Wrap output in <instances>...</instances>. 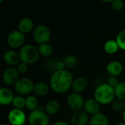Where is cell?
<instances>
[{
  "label": "cell",
  "instance_id": "cell-1",
  "mask_svg": "<svg viewBox=\"0 0 125 125\" xmlns=\"http://www.w3.org/2000/svg\"><path fill=\"white\" fill-rule=\"evenodd\" d=\"M74 78L72 74L67 70H55L50 77L49 85L56 94H63L72 88Z\"/></svg>",
  "mask_w": 125,
  "mask_h": 125
},
{
  "label": "cell",
  "instance_id": "cell-2",
  "mask_svg": "<svg viewBox=\"0 0 125 125\" xmlns=\"http://www.w3.org/2000/svg\"><path fill=\"white\" fill-rule=\"evenodd\" d=\"M94 96L101 105L111 104L115 99L114 88L107 83H102L96 88Z\"/></svg>",
  "mask_w": 125,
  "mask_h": 125
},
{
  "label": "cell",
  "instance_id": "cell-3",
  "mask_svg": "<svg viewBox=\"0 0 125 125\" xmlns=\"http://www.w3.org/2000/svg\"><path fill=\"white\" fill-rule=\"evenodd\" d=\"M19 54L20 61L30 65L36 62L40 57V54L38 47L32 44H24L21 49H19Z\"/></svg>",
  "mask_w": 125,
  "mask_h": 125
},
{
  "label": "cell",
  "instance_id": "cell-4",
  "mask_svg": "<svg viewBox=\"0 0 125 125\" xmlns=\"http://www.w3.org/2000/svg\"><path fill=\"white\" fill-rule=\"evenodd\" d=\"M27 121L30 125H49V118L44 109L38 108L30 111L27 117Z\"/></svg>",
  "mask_w": 125,
  "mask_h": 125
},
{
  "label": "cell",
  "instance_id": "cell-5",
  "mask_svg": "<svg viewBox=\"0 0 125 125\" xmlns=\"http://www.w3.org/2000/svg\"><path fill=\"white\" fill-rule=\"evenodd\" d=\"M33 38L38 45L46 43L51 38V31L47 26L44 24H39L34 28Z\"/></svg>",
  "mask_w": 125,
  "mask_h": 125
},
{
  "label": "cell",
  "instance_id": "cell-6",
  "mask_svg": "<svg viewBox=\"0 0 125 125\" xmlns=\"http://www.w3.org/2000/svg\"><path fill=\"white\" fill-rule=\"evenodd\" d=\"M35 83L28 77H21L14 85L15 91L21 96L30 95L33 92Z\"/></svg>",
  "mask_w": 125,
  "mask_h": 125
},
{
  "label": "cell",
  "instance_id": "cell-7",
  "mask_svg": "<svg viewBox=\"0 0 125 125\" xmlns=\"http://www.w3.org/2000/svg\"><path fill=\"white\" fill-rule=\"evenodd\" d=\"M24 34L20 32L19 30L10 32L7 38V43L12 49H21L24 45Z\"/></svg>",
  "mask_w": 125,
  "mask_h": 125
},
{
  "label": "cell",
  "instance_id": "cell-8",
  "mask_svg": "<svg viewBox=\"0 0 125 125\" xmlns=\"http://www.w3.org/2000/svg\"><path fill=\"white\" fill-rule=\"evenodd\" d=\"M8 119L10 125H24L27 118L23 110L13 108L8 113Z\"/></svg>",
  "mask_w": 125,
  "mask_h": 125
},
{
  "label": "cell",
  "instance_id": "cell-9",
  "mask_svg": "<svg viewBox=\"0 0 125 125\" xmlns=\"http://www.w3.org/2000/svg\"><path fill=\"white\" fill-rule=\"evenodd\" d=\"M85 99L81 94H77L75 92L71 93L66 99V102L70 109L74 112L81 110L84 107Z\"/></svg>",
  "mask_w": 125,
  "mask_h": 125
},
{
  "label": "cell",
  "instance_id": "cell-10",
  "mask_svg": "<svg viewBox=\"0 0 125 125\" xmlns=\"http://www.w3.org/2000/svg\"><path fill=\"white\" fill-rule=\"evenodd\" d=\"M19 75L20 74L16 68L13 66H9L4 70L2 75V79L6 85L12 86L15 85V84L19 80Z\"/></svg>",
  "mask_w": 125,
  "mask_h": 125
},
{
  "label": "cell",
  "instance_id": "cell-11",
  "mask_svg": "<svg viewBox=\"0 0 125 125\" xmlns=\"http://www.w3.org/2000/svg\"><path fill=\"white\" fill-rule=\"evenodd\" d=\"M90 120L89 115L84 110H81L74 112L70 119L71 125H88Z\"/></svg>",
  "mask_w": 125,
  "mask_h": 125
},
{
  "label": "cell",
  "instance_id": "cell-12",
  "mask_svg": "<svg viewBox=\"0 0 125 125\" xmlns=\"http://www.w3.org/2000/svg\"><path fill=\"white\" fill-rule=\"evenodd\" d=\"M83 108L89 115H93L100 113L101 104L94 98H91L85 101Z\"/></svg>",
  "mask_w": 125,
  "mask_h": 125
},
{
  "label": "cell",
  "instance_id": "cell-13",
  "mask_svg": "<svg viewBox=\"0 0 125 125\" xmlns=\"http://www.w3.org/2000/svg\"><path fill=\"white\" fill-rule=\"evenodd\" d=\"M106 71L110 76L118 77L121 75L124 71V66L122 63L117 60H113L109 62L106 66Z\"/></svg>",
  "mask_w": 125,
  "mask_h": 125
},
{
  "label": "cell",
  "instance_id": "cell-14",
  "mask_svg": "<svg viewBox=\"0 0 125 125\" xmlns=\"http://www.w3.org/2000/svg\"><path fill=\"white\" fill-rule=\"evenodd\" d=\"M14 96L13 91L10 88L6 87L0 88V105L7 106L12 104Z\"/></svg>",
  "mask_w": 125,
  "mask_h": 125
},
{
  "label": "cell",
  "instance_id": "cell-15",
  "mask_svg": "<svg viewBox=\"0 0 125 125\" xmlns=\"http://www.w3.org/2000/svg\"><path fill=\"white\" fill-rule=\"evenodd\" d=\"M3 60L10 66H17L21 62L19 52H16L14 49L6 51L3 54Z\"/></svg>",
  "mask_w": 125,
  "mask_h": 125
},
{
  "label": "cell",
  "instance_id": "cell-16",
  "mask_svg": "<svg viewBox=\"0 0 125 125\" xmlns=\"http://www.w3.org/2000/svg\"><path fill=\"white\" fill-rule=\"evenodd\" d=\"M88 86V81L85 77H78L76 79H74L72 89L73 92L81 94L84 92Z\"/></svg>",
  "mask_w": 125,
  "mask_h": 125
},
{
  "label": "cell",
  "instance_id": "cell-17",
  "mask_svg": "<svg viewBox=\"0 0 125 125\" xmlns=\"http://www.w3.org/2000/svg\"><path fill=\"white\" fill-rule=\"evenodd\" d=\"M88 125H110V122L107 116L100 112L90 117Z\"/></svg>",
  "mask_w": 125,
  "mask_h": 125
},
{
  "label": "cell",
  "instance_id": "cell-18",
  "mask_svg": "<svg viewBox=\"0 0 125 125\" xmlns=\"http://www.w3.org/2000/svg\"><path fill=\"white\" fill-rule=\"evenodd\" d=\"M61 105L59 101L57 99H51L49 100L44 107L45 112L49 115H53L57 114L60 110Z\"/></svg>",
  "mask_w": 125,
  "mask_h": 125
},
{
  "label": "cell",
  "instance_id": "cell-19",
  "mask_svg": "<svg viewBox=\"0 0 125 125\" xmlns=\"http://www.w3.org/2000/svg\"><path fill=\"white\" fill-rule=\"evenodd\" d=\"M19 30L24 34L30 33L34 28V23L30 18H24L20 20L18 24Z\"/></svg>",
  "mask_w": 125,
  "mask_h": 125
},
{
  "label": "cell",
  "instance_id": "cell-20",
  "mask_svg": "<svg viewBox=\"0 0 125 125\" xmlns=\"http://www.w3.org/2000/svg\"><path fill=\"white\" fill-rule=\"evenodd\" d=\"M51 89L50 85L45 82H38L35 83L33 93L38 96H46Z\"/></svg>",
  "mask_w": 125,
  "mask_h": 125
},
{
  "label": "cell",
  "instance_id": "cell-21",
  "mask_svg": "<svg viewBox=\"0 0 125 125\" xmlns=\"http://www.w3.org/2000/svg\"><path fill=\"white\" fill-rule=\"evenodd\" d=\"M119 49L118 45L115 40H108L104 44V50L108 54H114Z\"/></svg>",
  "mask_w": 125,
  "mask_h": 125
},
{
  "label": "cell",
  "instance_id": "cell-22",
  "mask_svg": "<svg viewBox=\"0 0 125 125\" xmlns=\"http://www.w3.org/2000/svg\"><path fill=\"white\" fill-rule=\"evenodd\" d=\"M26 107L30 110L33 111L38 108V101L35 96L28 95L26 98Z\"/></svg>",
  "mask_w": 125,
  "mask_h": 125
},
{
  "label": "cell",
  "instance_id": "cell-23",
  "mask_svg": "<svg viewBox=\"0 0 125 125\" xmlns=\"http://www.w3.org/2000/svg\"><path fill=\"white\" fill-rule=\"evenodd\" d=\"M115 98L125 102V82H119L114 88Z\"/></svg>",
  "mask_w": 125,
  "mask_h": 125
},
{
  "label": "cell",
  "instance_id": "cell-24",
  "mask_svg": "<svg viewBox=\"0 0 125 125\" xmlns=\"http://www.w3.org/2000/svg\"><path fill=\"white\" fill-rule=\"evenodd\" d=\"M38 49L40 55L43 57H49L53 53V47L48 43L38 45Z\"/></svg>",
  "mask_w": 125,
  "mask_h": 125
},
{
  "label": "cell",
  "instance_id": "cell-25",
  "mask_svg": "<svg viewBox=\"0 0 125 125\" xmlns=\"http://www.w3.org/2000/svg\"><path fill=\"white\" fill-rule=\"evenodd\" d=\"M12 104L14 108L23 110L24 107H26V99L21 95L15 96L13 99Z\"/></svg>",
  "mask_w": 125,
  "mask_h": 125
},
{
  "label": "cell",
  "instance_id": "cell-26",
  "mask_svg": "<svg viewBox=\"0 0 125 125\" xmlns=\"http://www.w3.org/2000/svg\"><path fill=\"white\" fill-rule=\"evenodd\" d=\"M63 61L66 66V68L73 69L76 67L78 64V60L76 56L73 54H69L66 56V57L63 59Z\"/></svg>",
  "mask_w": 125,
  "mask_h": 125
},
{
  "label": "cell",
  "instance_id": "cell-27",
  "mask_svg": "<svg viewBox=\"0 0 125 125\" xmlns=\"http://www.w3.org/2000/svg\"><path fill=\"white\" fill-rule=\"evenodd\" d=\"M115 41L118 45L119 49L125 51V30H123L118 33Z\"/></svg>",
  "mask_w": 125,
  "mask_h": 125
},
{
  "label": "cell",
  "instance_id": "cell-28",
  "mask_svg": "<svg viewBox=\"0 0 125 125\" xmlns=\"http://www.w3.org/2000/svg\"><path fill=\"white\" fill-rule=\"evenodd\" d=\"M112 105V108L115 110V111H123L125 109V102L124 101L118 99H115L113 102L111 103Z\"/></svg>",
  "mask_w": 125,
  "mask_h": 125
},
{
  "label": "cell",
  "instance_id": "cell-29",
  "mask_svg": "<svg viewBox=\"0 0 125 125\" xmlns=\"http://www.w3.org/2000/svg\"><path fill=\"white\" fill-rule=\"evenodd\" d=\"M110 5L111 8L115 11H121L124 8V2L122 0H113Z\"/></svg>",
  "mask_w": 125,
  "mask_h": 125
},
{
  "label": "cell",
  "instance_id": "cell-30",
  "mask_svg": "<svg viewBox=\"0 0 125 125\" xmlns=\"http://www.w3.org/2000/svg\"><path fill=\"white\" fill-rule=\"evenodd\" d=\"M16 69L19 72V74H24L28 70V64L24 62H20L16 66Z\"/></svg>",
  "mask_w": 125,
  "mask_h": 125
},
{
  "label": "cell",
  "instance_id": "cell-31",
  "mask_svg": "<svg viewBox=\"0 0 125 125\" xmlns=\"http://www.w3.org/2000/svg\"><path fill=\"white\" fill-rule=\"evenodd\" d=\"M119 81L118 79L117 78V77H113V76H110L109 78L107 79V84L110 85V86H112L113 88H115L118 84Z\"/></svg>",
  "mask_w": 125,
  "mask_h": 125
},
{
  "label": "cell",
  "instance_id": "cell-32",
  "mask_svg": "<svg viewBox=\"0 0 125 125\" xmlns=\"http://www.w3.org/2000/svg\"><path fill=\"white\" fill-rule=\"evenodd\" d=\"M55 68L56 70H59V71H62V70H66V66L65 64V62L63 60H61V61H58L56 62L55 64Z\"/></svg>",
  "mask_w": 125,
  "mask_h": 125
},
{
  "label": "cell",
  "instance_id": "cell-33",
  "mask_svg": "<svg viewBox=\"0 0 125 125\" xmlns=\"http://www.w3.org/2000/svg\"><path fill=\"white\" fill-rule=\"evenodd\" d=\"M52 125H71V124L65 121H57L54 124H52Z\"/></svg>",
  "mask_w": 125,
  "mask_h": 125
},
{
  "label": "cell",
  "instance_id": "cell-34",
  "mask_svg": "<svg viewBox=\"0 0 125 125\" xmlns=\"http://www.w3.org/2000/svg\"><path fill=\"white\" fill-rule=\"evenodd\" d=\"M121 117H122V119H123V121L125 122V109L122 111V113H121Z\"/></svg>",
  "mask_w": 125,
  "mask_h": 125
},
{
  "label": "cell",
  "instance_id": "cell-35",
  "mask_svg": "<svg viewBox=\"0 0 125 125\" xmlns=\"http://www.w3.org/2000/svg\"><path fill=\"white\" fill-rule=\"evenodd\" d=\"M101 1H102V2H110V3H111L113 0H101Z\"/></svg>",
  "mask_w": 125,
  "mask_h": 125
},
{
  "label": "cell",
  "instance_id": "cell-36",
  "mask_svg": "<svg viewBox=\"0 0 125 125\" xmlns=\"http://www.w3.org/2000/svg\"><path fill=\"white\" fill-rule=\"evenodd\" d=\"M116 125H125V122L124 121H122V122H120V123H118Z\"/></svg>",
  "mask_w": 125,
  "mask_h": 125
},
{
  "label": "cell",
  "instance_id": "cell-37",
  "mask_svg": "<svg viewBox=\"0 0 125 125\" xmlns=\"http://www.w3.org/2000/svg\"><path fill=\"white\" fill-rule=\"evenodd\" d=\"M0 125H10V124H1Z\"/></svg>",
  "mask_w": 125,
  "mask_h": 125
},
{
  "label": "cell",
  "instance_id": "cell-38",
  "mask_svg": "<svg viewBox=\"0 0 125 125\" xmlns=\"http://www.w3.org/2000/svg\"><path fill=\"white\" fill-rule=\"evenodd\" d=\"M4 1H5V0H0V4H2Z\"/></svg>",
  "mask_w": 125,
  "mask_h": 125
}]
</instances>
